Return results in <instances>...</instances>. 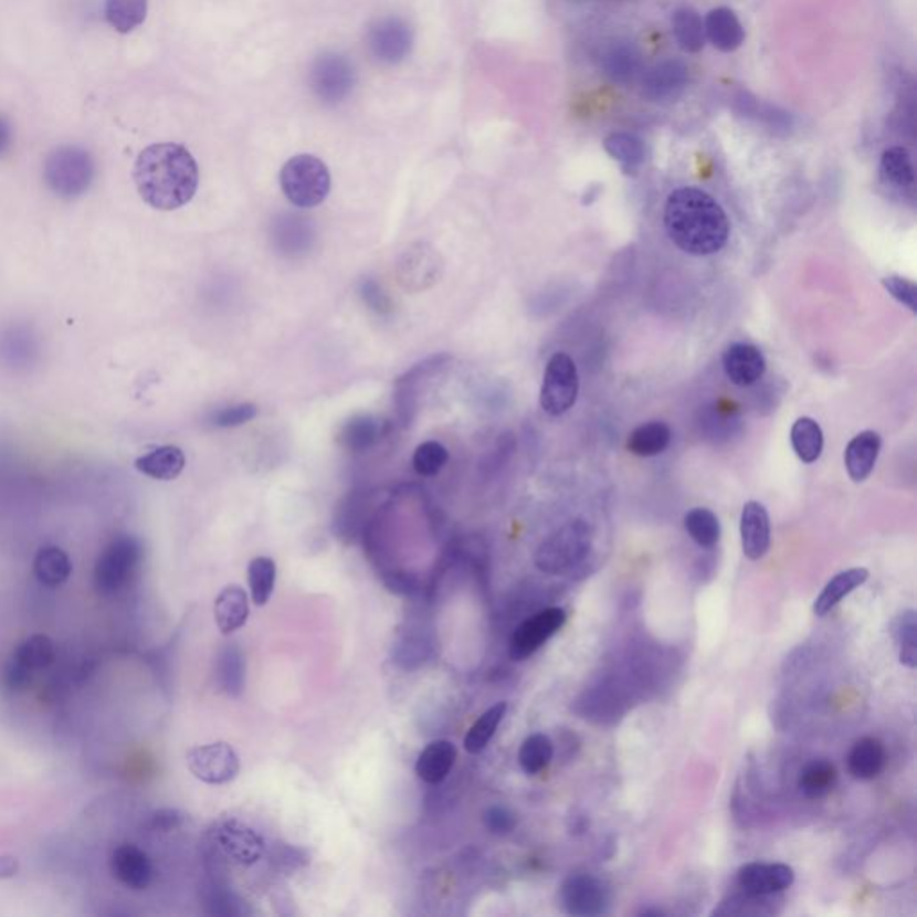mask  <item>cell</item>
I'll list each match as a JSON object with an SVG mask.
<instances>
[{
    "instance_id": "bcb514c9",
    "label": "cell",
    "mask_w": 917,
    "mask_h": 917,
    "mask_svg": "<svg viewBox=\"0 0 917 917\" xmlns=\"http://www.w3.org/2000/svg\"><path fill=\"white\" fill-rule=\"evenodd\" d=\"M882 285L896 302L905 305L910 313H917V285L914 284L913 280L898 275L885 276L882 280Z\"/></svg>"
},
{
    "instance_id": "d6986e66",
    "label": "cell",
    "mask_w": 917,
    "mask_h": 917,
    "mask_svg": "<svg viewBox=\"0 0 917 917\" xmlns=\"http://www.w3.org/2000/svg\"><path fill=\"white\" fill-rule=\"evenodd\" d=\"M724 373L738 388L757 383L766 375V357L757 346L749 342H734L723 355Z\"/></svg>"
},
{
    "instance_id": "8992f818",
    "label": "cell",
    "mask_w": 917,
    "mask_h": 917,
    "mask_svg": "<svg viewBox=\"0 0 917 917\" xmlns=\"http://www.w3.org/2000/svg\"><path fill=\"white\" fill-rule=\"evenodd\" d=\"M593 544V530L584 520H572L545 539L535 554L536 567L545 573L568 572L587 559Z\"/></svg>"
},
{
    "instance_id": "44dd1931",
    "label": "cell",
    "mask_w": 917,
    "mask_h": 917,
    "mask_svg": "<svg viewBox=\"0 0 917 917\" xmlns=\"http://www.w3.org/2000/svg\"><path fill=\"white\" fill-rule=\"evenodd\" d=\"M879 450L882 438L875 431L861 432L847 443L844 464L853 483H864L865 478L869 477L878 461Z\"/></svg>"
},
{
    "instance_id": "d4e9b609",
    "label": "cell",
    "mask_w": 917,
    "mask_h": 917,
    "mask_svg": "<svg viewBox=\"0 0 917 917\" xmlns=\"http://www.w3.org/2000/svg\"><path fill=\"white\" fill-rule=\"evenodd\" d=\"M185 464H187V458H185L183 450L175 445H164L140 455L135 461V468L144 473L146 477L169 483L180 477Z\"/></svg>"
},
{
    "instance_id": "484cf974",
    "label": "cell",
    "mask_w": 917,
    "mask_h": 917,
    "mask_svg": "<svg viewBox=\"0 0 917 917\" xmlns=\"http://www.w3.org/2000/svg\"><path fill=\"white\" fill-rule=\"evenodd\" d=\"M869 579L867 568H850L846 572L837 573L821 591V595L813 602V613L824 616L856 588H861Z\"/></svg>"
},
{
    "instance_id": "c3c4849f",
    "label": "cell",
    "mask_w": 917,
    "mask_h": 917,
    "mask_svg": "<svg viewBox=\"0 0 917 917\" xmlns=\"http://www.w3.org/2000/svg\"><path fill=\"white\" fill-rule=\"evenodd\" d=\"M14 143L13 126H11L10 118L0 114V158H4L10 152Z\"/></svg>"
},
{
    "instance_id": "3957f363",
    "label": "cell",
    "mask_w": 917,
    "mask_h": 917,
    "mask_svg": "<svg viewBox=\"0 0 917 917\" xmlns=\"http://www.w3.org/2000/svg\"><path fill=\"white\" fill-rule=\"evenodd\" d=\"M43 180L54 196L77 199L91 190L95 180V160L85 147H56L43 164Z\"/></svg>"
},
{
    "instance_id": "f1b7e54d",
    "label": "cell",
    "mask_w": 917,
    "mask_h": 917,
    "mask_svg": "<svg viewBox=\"0 0 917 917\" xmlns=\"http://www.w3.org/2000/svg\"><path fill=\"white\" fill-rule=\"evenodd\" d=\"M671 440V426L665 421H647L631 432L628 450L639 457H654L668 449Z\"/></svg>"
},
{
    "instance_id": "f546056e",
    "label": "cell",
    "mask_w": 917,
    "mask_h": 917,
    "mask_svg": "<svg viewBox=\"0 0 917 917\" xmlns=\"http://www.w3.org/2000/svg\"><path fill=\"white\" fill-rule=\"evenodd\" d=\"M604 149L613 160L619 161L625 175H636L645 161V144L633 133H611L605 137Z\"/></svg>"
},
{
    "instance_id": "60d3db41",
    "label": "cell",
    "mask_w": 917,
    "mask_h": 917,
    "mask_svg": "<svg viewBox=\"0 0 917 917\" xmlns=\"http://www.w3.org/2000/svg\"><path fill=\"white\" fill-rule=\"evenodd\" d=\"M247 582L251 588V599L256 605L270 602L276 584V563L271 558H255L247 567Z\"/></svg>"
},
{
    "instance_id": "e575fe53",
    "label": "cell",
    "mask_w": 917,
    "mask_h": 917,
    "mask_svg": "<svg viewBox=\"0 0 917 917\" xmlns=\"http://www.w3.org/2000/svg\"><path fill=\"white\" fill-rule=\"evenodd\" d=\"M380 423L369 414L351 418L337 434V441L348 452H365L379 441Z\"/></svg>"
},
{
    "instance_id": "ee69618b",
    "label": "cell",
    "mask_w": 917,
    "mask_h": 917,
    "mask_svg": "<svg viewBox=\"0 0 917 917\" xmlns=\"http://www.w3.org/2000/svg\"><path fill=\"white\" fill-rule=\"evenodd\" d=\"M449 463V450L438 441L421 443L412 455V468L421 477H434Z\"/></svg>"
},
{
    "instance_id": "681fc988",
    "label": "cell",
    "mask_w": 917,
    "mask_h": 917,
    "mask_svg": "<svg viewBox=\"0 0 917 917\" xmlns=\"http://www.w3.org/2000/svg\"><path fill=\"white\" fill-rule=\"evenodd\" d=\"M20 861L13 855H0V879H10L19 875Z\"/></svg>"
},
{
    "instance_id": "5b68a950",
    "label": "cell",
    "mask_w": 917,
    "mask_h": 917,
    "mask_svg": "<svg viewBox=\"0 0 917 917\" xmlns=\"http://www.w3.org/2000/svg\"><path fill=\"white\" fill-rule=\"evenodd\" d=\"M280 187L294 207L314 209L330 194V171L327 164L314 155H298L282 167Z\"/></svg>"
},
{
    "instance_id": "5bb4252c",
    "label": "cell",
    "mask_w": 917,
    "mask_h": 917,
    "mask_svg": "<svg viewBox=\"0 0 917 917\" xmlns=\"http://www.w3.org/2000/svg\"><path fill=\"white\" fill-rule=\"evenodd\" d=\"M213 842L219 852L239 865H253L261 861L264 853V841L261 835L247 824L228 819L221 821L213 830Z\"/></svg>"
},
{
    "instance_id": "9a60e30c",
    "label": "cell",
    "mask_w": 917,
    "mask_h": 917,
    "mask_svg": "<svg viewBox=\"0 0 917 917\" xmlns=\"http://www.w3.org/2000/svg\"><path fill=\"white\" fill-rule=\"evenodd\" d=\"M443 262L434 247L429 244H414L398 261V280L403 288L420 293L440 282Z\"/></svg>"
},
{
    "instance_id": "4dcf8cb0",
    "label": "cell",
    "mask_w": 917,
    "mask_h": 917,
    "mask_svg": "<svg viewBox=\"0 0 917 917\" xmlns=\"http://www.w3.org/2000/svg\"><path fill=\"white\" fill-rule=\"evenodd\" d=\"M602 72L616 83H628L640 71V54L631 43L616 42L601 56Z\"/></svg>"
},
{
    "instance_id": "7402d4cb",
    "label": "cell",
    "mask_w": 917,
    "mask_h": 917,
    "mask_svg": "<svg viewBox=\"0 0 917 917\" xmlns=\"http://www.w3.org/2000/svg\"><path fill=\"white\" fill-rule=\"evenodd\" d=\"M457 747L450 740H434L421 751L417 761V774L429 786H440L454 769Z\"/></svg>"
},
{
    "instance_id": "83f0119b",
    "label": "cell",
    "mask_w": 917,
    "mask_h": 917,
    "mask_svg": "<svg viewBox=\"0 0 917 917\" xmlns=\"http://www.w3.org/2000/svg\"><path fill=\"white\" fill-rule=\"evenodd\" d=\"M884 766V744L876 738H861L847 757V769L855 780H875Z\"/></svg>"
},
{
    "instance_id": "6da1fadb",
    "label": "cell",
    "mask_w": 917,
    "mask_h": 917,
    "mask_svg": "<svg viewBox=\"0 0 917 917\" xmlns=\"http://www.w3.org/2000/svg\"><path fill=\"white\" fill-rule=\"evenodd\" d=\"M133 180L149 207L172 212L194 199L199 187L198 161L181 144H152L138 155Z\"/></svg>"
},
{
    "instance_id": "e0dca14e",
    "label": "cell",
    "mask_w": 917,
    "mask_h": 917,
    "mask_svg": "<svg viewBox=\"0 0 917 917\" xmlns=\"http://www.w3.org/2000/svg\"><path fill=\"white\" fill-rule=\"evenodd\" d=\"M688 77V66L679 60L657 63L643 74V95L653 103H671L685 92Z\"/></svg>"
},
{
    "instance_id": "d590c367",
    "label": "cell",
    "mask_w": 917,
    "mask_h": 917,
    "mask_svg": "<svg viewBox=\"0 0 917 917\" xmlns=\"http://www.w3.org/2000/svg\"><path fill=\"white\" fill-rule=\"evenodd\" d=\"M149 0H105V19L117 33L128 34L144 24Z\"/></svg>"
},
{
    "instance_id": "b9f144b4",
    "label": "cell",
    "mask_w": 917,
    "mask_h": 917,
    "mask_svg": "<svg viewBox=\"0 0 917 917\" xmlns=\"http://www.w3.org/2000/svg\"><path fill=\"white\" fill-rule=\"evenodd\" d=\"M219 683L223 691L232 697L241 695L244 691V677H246V663L242 656L241 649L226 647L219 657L218 667Z\"/></svg>"
},
{
    "instance_id": "603a6c76",
    "label": "cell",
    "mask_w": 917,
    "mask_h": 917,
    "mask_svg": "<svg viewBox=\"0 0 917 917\" xmlns=\"http://www.w3.org/2000/svg\"><path fill=\"white\" fill-rule=\"evenodd\" d=\"M705 34L709 43L723 53H734L746 39L742 24L737 14L728 8L712 10L705 20Z\"/></svg>"
},
{
    "instance_id": "7bdbcfd3",
    "label": "cell",
    "mask_w": 917,
    "mask_h": 917,
    "mask_svg": "<svg viewBox=\"0 0 917 917\" xmlns=\"http://www.w3.org/2000/svg\"><path fill=\"white\" fill-rule=\"evenodd\" d=\"M894 639L898 642L899 662L907 668L917 667V615L916 611H905L894 622Z\"/></svg>"
},
{
    "instance_id": "836d02e7",
    "label": "cell",
    "mask_w": 917,
    "mask_h": 917,
    "mask_svg": "<svg viewBox=\"0 0 917 917\" xmlns=\"http://www.w3.org/2000/svg\"><path fill=\"white\" fill-rule=\"evenodd\" d=\"M837 783V769L832 761L813 760L801 771L798 787L807 800H823Z\"/></svg>"
},
{
    "instance_id": "ffe728a7",
    "label": "cell",
    "mask_w": 917,
    "mask_h": 917,
    "mask_svg": "<svg viewBox=\"0 0 917 917\" xmlns=\"http://www.w3.org/2000/svg\"><path fill=\"white\" fill-rule=\"evenodd\" d=\"M740 538L747 559L758 561L771 547V520L766 506L760 502H747L740 516Z\"/></svg>"
},
{
    "instance_id": "ba28073f",
    "label": "cell",
    "mask_w": 917,
    "mask_h": 917,
    "mask_svg": "<svg viewBox=\"0 0 917 917\" xmlns=\"http://www.w3.org/2000/svg\"><path fill=\"white\" fill-rule=\"evenodd\" d=\"M308 85L325 105H339L348 99L355 86V68L348 57L337 53L317 56L308 72Z\"/></svg>"
},
{
    "instance_id": "2e32d148",
    "label": "cell",
    "mask_w": 917,
    "mask_h": 917,
    "mask_svg": "<svg viewBox=\"0 0 917 917\" xmlns=\"http://www.w3.org/2000/svg\"><path fill=\"white\" fill-rule=\"evenodd\" d=\"M738 887L747 894L757 896H774L783 893L794 884L795 873L787 864H766L751 862L740 867L737 875Z\"/></svg>"
},
{
    "instance_id": "ab89813d",
    "label": "cell",
    "mask_w": 917,
    "mask_h": 917,
    "mask_svg": "<svg viewBox=\"0 0 917 917\" xmlns=\"http://www.w3.org/2000/svg\"><path fill=\"white\" fill-rule=\"evenodd\" d=\"M554 757V744L547 735L535 734L525 738L518 751L521 771L535 776L549 767Z\"/></svg>"
},
{
    "instance_id": "7dc6e473",
    "label": "cell",
    "mask_w": 917,
    "mask_h": 917,
    "mask_svg": "<svg viewBox=\"0 0 917 917\" xmlns=\"http://www.w3.org/2000/svg\"><path fill=\"white\" fill-rule=\"evenodd\" d=\"M484 824H486L487 830L493 833V835H507V833H512L513 830L516 828V815L513 810L507 809V807H502V804H493L489 809L484 812Z\"/></svg>"
},
{
    "instance_id": "f6af8a7d",
    "label": "cell",
    "mask_w": 917,
    "mask_h": 917,
    "mask_svg": "<svg viewBox=\"0 0 917 917\" xmlns=\"http://www.w3.org/2000/svg\"><path fill=\"white\" fill-rule=\"evenodd\" d=\"M259 409L253 403H241V405L224 407L213 412L210 417V425L218 429H232L241 426L247 421L255 420Z\"/></svg>"
},
{
    "instance_id": "4fadbf2b",
    "label": "cell",
    "mask_w": 917,
    "mask_h": 917,
    "mask_svg": "<svg viewBox=\"0 0 917 917\" xmlns=\"http://www.w3.org/2000/svg\"><path fill=\"white\" fill-rule=\"evenodd\" d=\"M561 905L565 913L577 917L601 916L611 902L610 889L593 875H572L561 885Z\"/></svg>"
},
{
    "instance_id": "816d5d0a",
    "label": "cell",
    "mask_w": 917,
    "mask_h": 917,
    "mask_svg": "<svg viewBox=\"0 0 917 917\" xmlns=\"http://www.w3.org/2000/svg\"><path fill=\"white\" fill-rule=\"evenodd\" d=\"M178 823H180L178 813L171 812V810L157 813V818H155V826H160L161 830H169V828H175Z\"/></svg>"
},
{
    "instance_id": "74e56055",
    "label": "cell",
    "mask_w": 917,
    "mask_h": 917,
    "mask_svg": "<svg viewBox=\"0 0 917 917\" xmlns=\"http://www.w3.org/2000/svg\"><path fill=\"white\" fill-rule=\"evenodd\" d=\"M506 703H498V705L486 709V712H484V714L475 720V724H473L468 734L464 737V749H466L470 755H481V752L486 749L487 744L492 742V738L495 737V734H497L498 726H500V723L504 720V717H506Z\"/></svg>"
},
{
    "instance_id": "277c9868",
    "label": "cell",
    "mask_w": 917,
    "mask_h": 917,
    "mask_svg": "<svg viewBox=\"0 0 917 917\" xmlns=\"http://www.w3.org/2000/svg\"><path fill=\"white\" fill-rule=\"evenodd\" d=\"M144 547L140 539L120 535L106 545L94 568V587L103 597H114L137 576L143 565Z\"/></svg>"
},
{
    "instance_id": "1f68e13d",
    "label": "cell",
    "mask_w": 917,
    "mask_h": 917,
    "mask_svg": "<svg viewBox=\"0 0 917 917\" xmlns=\"http://www.w3.org/2000/svg\"><path fill=\"white\" fill-rule=\"evenodd\" d=\"M790 443H792L795 455L803 463H815L821 457V454H823V429L812 418H800V420H795L794 425L790 429Z\"/></svg>"
},
{
    "instance_id": "d6a6232c",
    "label": "cell",
    "mask_w": 917,
    "mask_h": 917,
    "mask_svg": "<svg viewBox=\"0 0 917 917\" xmlns=\"http://www.w3.org/2000/svg\"><path fill=\"white\" fill-rule=\"evenodd\" d=\"M672 33L685 53H699L705 48V24L694 8L685 6L674 13Z\"/></svg>"
},
{
    "instance_id": "4316f807",
    "label": "cell",
    "mask_w": 917,
    "mask_h": 917,
    "mask_svg": "<svg viewBox=\"0 0 917 917\" xmlns=\"http://www.w3.org/2000/svg\"><path fill=\"white\" fill-rule=\"evenodd\" d=\"M72 567L71 558L65 550L54 545L43 547L36 552L33 561L34 577L39 579L40 584L48 588H57L65 584L71 579Z\"/></svg>"
},
{
    "instance_id": "8fae6325",
    "label": "cell",
    "mask_w": 917,
    "mask_h": 917,
    "mask_svg": "<svg viewBox=\"0 0 917 917\" xmlns=\"http://www.w3.org/2000/svg\"><path fill=\"white\" fill-rule=\"evenodd\" d=\"M366 40L369 53L377 62L397 65L411 54L414 33L411 25L400 17H386L371 25Z\"/></svg>"
},
{
    "instance_id": "f907efd6",
    "label": "cell",
    "mask_w": 917,
    "mask_h": 917,
    "mask_svg": "<svg viewBox=\"0 0 917 917\" xmlns=\"http://www.w3.org/2000/svg\"><path fill=\"white\" fill-rule=\"evenodd\" d=\"M365 299L368 303L373 302V299L375 302H377L375 303V310H380V313H383V310H389L388 298H386V296H383V294L380 293L379 287H377V285L375 284L365 285Z\"/></svg>"
},
{
    "instance_id": "7c38bea8",
    "label": "cell",
    "mask_w": 917,
    "mask_h": 917,
    "mask_svg": "<svg viewBox=\"0 0 917 917\" xmlns=\"http://www.w3.org/2000/svg\"><path fill=\"white\" fill-rule=\"evenodd\" d=\"M567 622V613L561 608H547L536 615L521 622L513 633L509 642V656L515 662H524L527 657L544 647Z\"/></svg>"
},
{
    "instance_id": "cb8c5ba5",
    "label": "cell",
    "mask_w": 917,
    "mask_h": 917,
    "mask_svg": "<svg viewBox=\"0 0 917 917\" xmlns=\"http://www.w3.org/2000/svg\"><path fill=\"white\" fill-rule=\"evenodd\" d=\"M213 616L219 631L232 634L246 624L250 616V597L241 587H226L213 604Z\"/></svg>"
},
{
    "instance_id": "f35d334b",
    "label": "cell",
    "mask_w": 917,
    "mask_h": 917,
    "mask_svg": "<svg viewBox=\"0 0 917 917\" xmlns=\"http://www.w3.org/2000/svg\"><path fill=\"white\" fill-rule=\"evenodd\" d=\"M685 529L695 544L703 549H714L720 539V521L714 512L706 507H695L686 513Z\"/></svg>"
},
{
    "instance_id": "9c48e42d",
    "label": "cell",
    "mask_w": 917,
    "mask_h": 917,
    "mask_svg": "<svg viewBox=\"0 0 917 917\" xmlns=\"http://www.w3.org/2000/svg\"><path fill=\"white\" fill-rule=\"evenodd\" d=\"M56 662V647L48 634H33L13 649L6 665L4 683L10 691L22 692L31 685L34 672L45 671Z\"/></svg>"
},
{
    "instance_id": "ac0fdd59",
    "label": "cell",
    "mask_w": 917,
    "mask_h": 917,
    "mask_svg": "<svg viewBox=\"0 0 917 917\" xmlns=\"http://www.w3.org/2000/svg\"><path fill=\"white\" fill-rule=\"evenodd\" d=\"M112 875L128 889L146 890L152 884V862L146 852L135 844H120L109 855Z\"/></svg>"
},
{
    "instance_id": "7a4b0ae2",
    "label": "cell",
    "mask_w": 917,
    "mask_h": 917,
    "mask_svg": "<svg viewBox=\"0 0 917 917\" xmlns=\"http://www.w3.org/2000/svg\"><path fill=\"white\" fill-rule=\"evenodd\" d=\"M663 223L671 241L688 255H715L728 242V215L712 196L695 187L668 196Z\"/></svg>"
},
{
    "instance_id": "8d00e7d4",
    "label": "cell",
    "mask_w": 917,
    "mask_h": 917,
    "mask_svg": "<svg viewBox=\"0 0 917 917\" xmlns=\"http://www.w3.org/2000/svg\"><path fill=\"white\" fill-rule=\"evenodd\" d=\"M879 172L882 178L896 189H913L916 181L910 152L902 146L885 149L879 160Z\"/></svg>"
},
{
    "instance_id": "30bf717a",
    "label": "cell",
    "mask_w": 917,
    "mask_h": 917,
    "mask_svg": "<svg viewBox=\"0 0 917 917\" xmlns=\"http://www.w3.org/2000/svg\"><path fill=\"white\" fill-rule=\"evenodd\" d=\"M187 767L196 780L207 786H224L235 780L241 771V760L230 744L213 742L190 749Z\"/></svg>"
},
{
    "instance_id": "52a82bcc",
    "label": "cell",
    "mask_w": 917,
    "mask_h": 917,
    "mask_svg": "<svg viewBox=\"0 0 917 917\" xmlns=\"http://www.w3.org/2000/svg\"><path fill=\"white\" fill-rule=\"evenodd\" d=\"M579 397V373L572 357L558 351L545 368L539 391V405L549 417H561L576 405Z\"/></svg>"
}]
</instances>
